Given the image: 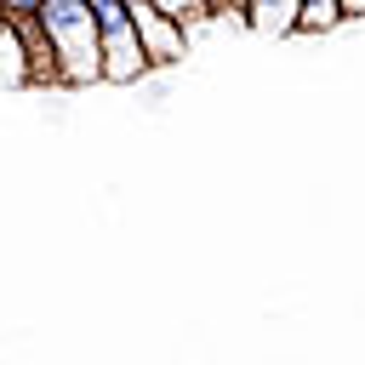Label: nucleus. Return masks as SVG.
<instances>
[{
  "instance_id": "obj_1",
  "label": "nucleus",
  "mask_w": 365,
  "mask_h": 365,
  "mask_svg": "<svg viewBox=\"0 0 365 365\" xmlns=\"http://www.w3.org/2000/svg\"><path fill=\"white\" fill-rule=\"evenodd\" d=\"M40 29L51 40V51H57L63 86L103 80V40H97V23H91L86 0H40Z\"/></svg>"
},
{
  "instance_id": "obj_2",
  "label": "nucleus",
  "mask_w": 365,
  "mask_h": 365,
  "mask_svg": "<svg viewBox=\"0 0 365 365\" xmlns=\"http://www.w3.org/2000/svg\"><path fill=\"white\" fill-rule=\"evenodd\" d=\"M131 34H137V46H143L148 68L188 57V29H177V23H171L154 0H131Z\"/></svg>"
},
{
  "instance_id": "obj_3",
  "label": "nucleus",
  "mask_w": 365,
  "mask_h": 365,
  "mask_svg": "<svg viewBox=\"0 0 365 365\" xmlns=\"http://www.w3.org/2000/svg\"><path fill=\"white\" fill-rule=\"evenodd\" d=\"M143 74H148V57H143V46H137L131 23H125V29H114V34H103V80L131 86V80H143Z\"/></svg>"
},
{
  "instance_id": "obj_4",
  "label": "nucleus",
  "mask_w": 365,
  "mask_h": 365,
  "mask_svg": "<svg viewBox=\"0 0 365 365\" xmlns=\"http://www.w3.org/2000/svg\"><path fill=\"white\" fill-rule=\"evenodd\" d=\"M297 11L302 0H240V23H251L257 34H297Z\"/></svg>"
},
{
  "instance_id": "obj_5",
  "label": "nucleus",
  "mask_w": 365,
  "mask_h": 365,
  "mask_svg": "<svg viewBox=\"0 0 365 365\" xmlns=\"http://www.w3.org/2000/svg\"><path fill=\"white\" fill-rule=\"evenodd\" d=\"M23 86H29V57H23L17 29H11L6 11H0V91H23Z\"/></svg>"
},
{
  "instance_id": "obj_6",
  "label": "nucleus",
  "mask_w": 365,
  "mask_h": 365,
  "mask_svg": "<svg viewBox=\"0 0 365 365\" xmlns=\"http://www.w3.org/2000/svg\"><path fill=\"white\" fill-rule=\"evenodd\" d=\"M336 23H348L342 0H302V11H297V34H325Z\"/></svg>"
},
{
  "instance_id": "obj_7",
  "label": "nucleus",
  "mask_w": 365,
  "mask_h": 365,
  "mask_svg": "<svg viewBox=\"0 0 365 365\" xmlns=\"http://www.w3.org/2000/svg\"><path fill=\"white\" fill-rule=\"evenodd\" d=\"M86 6H91V23H97V40L131 23V0H86Z\"/></svg>"
}]
</instances>
